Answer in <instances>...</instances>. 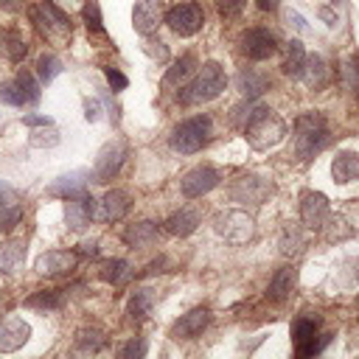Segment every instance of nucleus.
Returning <instances> with one entry per match:
<instances>
[{"label": "nucleus", "mask_w": 359, "mask_h": 359, "mask_svg": "<svg viewBox=\"0 0 359 359\" xmlns=\"http://www.w3.org/2000/svg\"><path fill=\"white\" fill-rule=\"evenodd\" d=\"M238 45H241V53L247 59H252V62H264V59H269L278 50V39L266 28H250V31H244L241 39H238Z\"/></svg>", "instance_id": "1a4fd4ad"}, {"label": "nucleus", "mask_w": 359, "mask_h": 359, "mask_svg": "<svg viewBox=\"0 0 359 359\" xmlns=\"http://www.w3.org/2000/svg\"><path fill=\"white\" fill-rule=\"evenodd\" d=\"M328 65H325V59L320 56V53H311V56H306V70H303V79H306V84L311 87V90H323L325 84H328Z\"/></svg>", "instance_id": "bb28decb"}, {"label": "nucleus", "mask_w": 359, "mask_h": 359, "mask_svg": "<svg viewBox=\"0 0 359 359\" xmlns=\"http://www.w3.org/2000/svg\"><path fill=\"white\" fill-rule=\"evenodd\" d=\"M269 194H272V185L264 177H255V174H247V177L236 180V185L230 191V196L241 205H261Z\"/></svg>", "instance_id": "ddd939ff"}, {"label": "nucleus", "mask_w": 359, "mask_h": 359, "mask_svg": "<svg viewBox=\"0 0 359 359\" xmlns=\"http://www.w3.org/2000/svg\"><path fill=\"white\" fill-rule=\"evenodd\" d=\"M213 230H216L224 241H230V244H244V241L252 238L255 222H252V216L244 213V210H222V213H216V219H213Z\"/></svg>", "instance_id": "423d86ee"}, {"label": "nucleus", "mask_w": 359, "mask_h": 359, "mask_svg": "<svg viewBox=\"0 0 359 359\" xmlns=\"http://www.w3.org/2000/svg\"><path fill=\"white\" fill-rule=\"evenodd\" d=\"M165 20V0H135L132 8V25L137 34L149 36L157 31V25Z\"/></svg>", "instance_id": "9d476101"}, {"label": "nucleus", "mask_w": 359, "mask_h": 359, "mask_svg": "<svg viewBox=\"0 0 359 359\" xmlns=\"http://www.w3.org/2000/svg\"><path fill=\"white\" fill-rule=\"evenodd\" d=\"M129 210V194L121 188H112L101 196V202H95V219L98 222H118L123 219Z\"/></svg>", "instance_id": "4468645a"}, {"label": "nucleus", "mask_w": 359, "mask_h": 359, "mask_svg": "<svg viewBox=\"0 0 359 359\" xmlns=\"http://www.w3.org/2000/svg\"><path fill=\"white\" fill-rule=\"evenodd\" d=\"M331 140L328 123L320 112H306L294 121V151L300 160H311L317 151H323Z\"/></svg>", "instance_id": "f257e3e1"}, {"label": "nucleus", "mask_w": 359, "mask_h": 359, "mask_svg": "<svg viewBox=\"0 0 359 359\" xmlns=\"http://www.w3.org/2000/svg\"><path fill=\"white\" fill-rule=\"evenodd\" d=\"M219 180H222V174H219L216 168H210V165H196V168H191V171L182 177L180 188H182V196L196 199V196L213 191V188L219 185Z\"/></svg>", "instance_id": "f8f14e48"}, {"label": "nucleus", "mask_w": 359, "mask_h": 359, "mask_svg": "<svg viewBox=\"0 0 359 359\" xmlns=\"http://www.w3.org/2000/svg\"><path fill=\"white\" fill-rule=\"evenodd\" d=\"M216 6H219V14H224V17H238L241 8H244V0H216Z\"/></svg>", "instance_id": "de8ad7c7"}, {"label": "nucleus", "mask_w": 359, "mask_h": 359, "mask_svg": "<svg viewBox=\"0 0 359 359\" xmlns=\"http://www.w3.org/2000/svg\"><path fill=\"white\" fill-rule=\"evenodd\" d=\"M342 73H345L348 87H351V90H356V95H359V53H353V56L345 62Z\"/></svg>", "instance_id": "79ce46f5"}, {"label": "nucleus", "mask_w": 359, "mask_h": 359, "mask_svg": "<svg viewBox=\"0 0 359 359\" xmlns=\"http://www.w3.org/2000/svg\"><path fill=\"white\" fill-rule=\"evenodd\" d=\"M146 53L151 56V59H157V62H165L168 59V48H165V42H160V39H146Z\"/></svg>", "instance_id": "49530a36"}, {"label": "nucleus", "mask_w": 359, "mask_h": 359, "mask_svg": "<svg viewBox=\"0 0 359 359\" xmlns=\"http://www.w3.org/2000/svg\"><path fill=\"white\" fill-rule=\"evenodd\" d=\"M317 14H320V17H323V20H325V25H337V14H334V11H331V8H320V11H317Z\"/></svg>", "instance_id": "864d4df0"}, {"label": "nucleus", "mask_w": 359, "mask_h": 359, "mask_svg": "<svg viewBox=\"0 0 359 359\" xmlns=\"http://www.w3.org/2000/svg\"><path fill=\"white\" fill-rule=\"evenodd\" d=\"M294 280H297V272H294L292 266L278 269V272H275V278H272V280H269V286H266V297H269V300H275V303L286 300V297L292 294V289H294Z\"/></svg>", "instance_id": "b1692460"}, {"label": "nucleus", "mask_w": 359, "mask_h": 359, "mask_svg": "<svg viewBox=\"0 0 359 359\" xmlns=\"http://www.w3.org/2000/svg\"><path fill=\"white\" fill-rule=\"evenodd\" d=\"M278 247H280V255L294 258V255L303 250V233H300V227H297V224H286V227L280 230Z\"/></svg>", "instance_id": "2f4dec72"}, {"label": "nucleus", "mask_w": 359, "mask_h": 359, "mask_svg": "<svg viewBox=\"0 0 359 359\" xmlns=\"http://www.w3.org/2000/svg\"><path fill=\"white\" fill-rule=\"evenodd\" d=\"M331 216V205L325 199V194L320 191H306L300 196V219L309 230H323V224Z\"/></svg>", "instance_id": "9b49d317"}, {"label": "nucleus", "mask_w": 359, "mask_h": 359, "mask_svg": "<svg viewBox=\"0 0 359 359\" xmlns=\"http://www.w3.org/2000/svg\"><path fill=\"white\" fill-rule=\"evenodd\" d=\"M81 250H79V255H84V258H95L98 255V241H84V244H79Z\"/></svg>", "instance_id": "603ef678"}, {"label": "nucleus", "mask_w": 359, "mask_h": 359, "mask_svg": "<svg viewBox=\"0 0 359 359\" xmlns=\"http://www.w3.org/2000/svg\"><path fill=\"white\" fill-rule=\"evenodd\" d=\"M20 219H22V208L20 205H0V233L14 230Z\"/></svg>", "instance_id": "ea45409f"}, {"label": "nucleus", "mask_w": 359, "mask_h": 359, "mask_svg": "<svg viewBox=\"0 0 359 359\" xmlns=\"http://www.w3.org/2000/svg\"><path fill=\"white\" fill-rule=\"evenodd\" d=\"M194 73H196V56H194V53H185V56H180V59L165 70V76H163V87H165V90H171V87H182Z\"/></svg>", "instance_id": "4be33fe9"}, {"label": "nucleus", "mask_w": 359, "mask_h": 359, "mask_svg": "<svg viewBox=\"0 0 359 359\" xmlns=\"http://www.w3.org/2000/svg\"><path fill=\"white\" fill-rule=\"evenodd\" d=\"M104 76H107V84L118 93V90H126V84H129V79L118 70V67H104Z\"/></svg>", "instance_id": "c03bdc74"}, {"label": "nucleus", "mask_w": 359, "mask_h": 359, "mask_svg": "<svg viewBox=\"0 0 359 359\" xmlns=\"http://www.w3.org/2000/svg\"><path fill=\"white\" fill-rule=\"evenodd\" d=\"M123 160H126V143H123V140H109V143H104L101 151H98L95 168H93L95 182H109V180L121 171Z\"/></svg>", "instance_id": "6e6552de"}, {"label": "nucleus", "mask_w": 359, "mask_h": 359, "mask_svg": "<svg viewBox=\"0 0 359 359\" xmlns=\"http://www.w3.org/2000/svg\"><path fill=\"white\" fill-rule=\"evenodd\" d=\"M255 3H258L261 11H275V8L280 6V0H255Z\"/></svg>", "instance_id": "6e6d98bb"}, {"label": "nucleus", "mask_w": 359, "mask_h": 359, "mask_svg": "<svg viewBox=\"0 0 359 359\" xmlns=\"http://www.w3.org/2000/svg\"><path fill=\"white\" fill-rule=\"evenodd\" d=\"M25 50H28V45L17 28H0V53L8 62H20L25 56Z\"/></svg>", "instance_id": "393cba45"}, {"label": "nucleus", "mask_w": 359, "mask_h": 359, "mask_svg": "<svg viewBox=\"0 0 359 359\" xmlns=\"http://www.w3.org/2000/svg\"><path fill=\"white\" fill-rule=\"evenodd\" d=\"M236 87H238V93H241L244 98L255 101V98H261V95L269 90V76H266V73H261V70L244 67V70L236 76Z\"/></svg>", "instance_id": "aec40b11"}, {"label": "nucleus", "mask_w": 359, "mask_h": 359, "mask_svg": "<svg viewBox=\"0 0 359 359\" xmlns=\"http://www.w3.org/2000/svg\"><path fill=\"white\" fill-rule=\"evenodd\" d=\"M334 182H356L359 180V151H339L331 163Z\"/></svg>", "instance_id": "5701e85b"}, {"label": "nucleus", "mask_w": 359, "mask_h": 359, "mask_svg": "<svg viewBox=\"0 0 359 359\" xmlns=\"http://www.w3.org/2000/svg\"><path fill=\"white\" fill-rule=\"evenodd\" d=\"M84 118L87 121H98L101 118V101L98 98H87L84 101Z\"/></svg>", "instance_id": "8fccbe9b"}, {"label": "nucleus", "mask_w": 359, "mask_h": 359, "mask_svg": "<svg viewBox=\"0 0 359 359\" xmlns=\"http://www.w3.org/2000/svg\"><path fill=\"white\" fill-rule=\"evenodd\" d=\"M59 143V132L53 129V123L50 126H36L34 132H31V146H36V149H50V146H56Z\"/></svg>", "instance_id": "58836bf2"}, {"label": "nucleus", "mask_w": 359, "mask_h": 359, "mask_svg": "<svg viewBox=\"0 0 359 359\" xmlns=\"http://www.w3.org/2000/svg\"><path fill=\"white\" fill-rule=\"evenodd\" d=\"M104 345V334L90 328V331H79V348L81 351H98Z\"/></svg>", "instance_id": "a19ab883"}, {"label": "nucleus", "mask_w": 359, "mask_h": 359, "mask_svg": "<svg viewBox=\"0 0 359 359\" xmlns=\"http://www.w3.org/2000/svg\"><path fill=\"white\" fill-rule=\"evenodd\" d=\"M59 73H62V62H59L53 53H42V56L36 59V76H39V81L50 84Z\"/></svg>", "instance_id": "c9c22d12"}, {"label": "nucleus", "mask_w": 359, "mask_h": 359, "mask_svg": "<svg viewBox=\"0 0 359 359\" xmlns=\"http://www.w3.org/2000/svg\"><path fill=\"white\" fill-rule=\"evenodd\" d=\"M283 135H286V123L266 107L247 129H244V137H247V143L252 146V149H272V146H278L280 140H283Z\"/></svg>", "instance_id": "20e7f679"}, {"label": "nucleus", "mask_w": 359, "mask_h": 359, "mask_svg": "<svg viewBox=\"0 0 359 359\" xmlns=\"http://www.w3.org/2000/svg\"><path fill=\"white\" fill-rule=\"evenodd\" d=\"M328 342H331V334H317L306 348H300V351H294V353H297V356H314V353H320Z\"/></svg>", "instance_id": "37998d69"}, {"label": "nucleus", "mask_w": 359, "mask_h": 359, "mask_svg": "<svg viewBox=\"0 0 359 359\" xmlns=\"http://www.w3.org/2000/svg\"><path fill=\"white\" fill-rule=\"evenodd\" d=\"M3 196H8V188L0 182V205H3Z\"/></svg>", "instance_id": "13d9d810"}, {"label": "nucleus", "mask_w": 359, "mask_h": 359, "mask_svg": "<svg viewBox=\"0 0 359 359\" xmlns=\"http://www.w3.org/2000/svg\"><path fill=\"white\" fill-rule=\"evenodd\" d=\"M90 219H95V199L90 194H81V196L67 199L65 222H67L70 230H81L84 224H90Z\"/></svg>", "instance_id": "dca6fc26"}, {"label": "nucleus", "mask_w": 359, "mask_h": 359, "mask_svg": "<svg viewBox=\"0 0 359 359\" xmlns=\"http://www.w3.org/2000/svg\"><path fill=\"white\" fill-rule=\"evenodd\" d=\"M199 222H202V213H199L196 208H182V210L171 213V216L165 219V224H163V227H165V233L185 238V236H191V233L199 227Z\"/></svg>", "instance_id": "412c9836"}, {"label": "nucleus", "mask_w": 359, "mask_h": 359, "mask_svg": "<svg viewBox=\"0 0 359 359\" xmlns=\"http://www.w3.org/2000/svg\"><path fill=\"white\" fill-rule=\"evenodd\" d=\"M317 328H320V320L317 317H297L294 325H292V339H294V351L306 348L314 337H317Z\"/></svg>", "instance_id": "c756f323"}, {"label": "nucleus", "mask_w": 359, "mask_h": 359, "mask_svg": "<svg viewBox=\"0 0 359 359\" xmlns=\"http://www.w3.org/2000/svg\"><path fill=\"white\" fill-rule=\"evenodd\" d=\"M205 22V14L196 3H177L165 11V25L177 34V36H194Z\"/></svg>", "instance_id": "0eeeda50"}, {"label": "nucleus", "mask_w": 359, "mask_h": 359, "mask_svg": "<svg viewBox=\"0 0 359 359\" xmlns=\"http://www.w3.org/2000/svg\"><path fill=\"white\" fill-rule=\"evenodd\" d=\"M208 323H210V311H208L205 306L191 309L188 314H182V317L171 325V337H174V339H194V337H199V334L205 331Z\"/></svg>", "instance_id": "2eb2a0df"}, {"label": "nucleus", "mask_w": 359, "mask_h": 359, "mask_svg": "<svg viewBox=\"0 0 359 359\" xmlns=\"http://www.w3.org/2000/svg\"><path fill=\"white\" fill-rule=\"evenodd\" d=\"M87 180H90V174H87V171H70V174H65V177L53 180V182H50V188H48V194L62 196V199L81 196V194H87Z\"/></svg>", "instance_id": "6ab92c4d"}, {"label": "nucleus", "mask_w": 359, "mask_h": 359, "mask_svg": "<svg viewBox=\"0 0 359 359\" xmlns=\"http://www.w3.org/2000/svg\"><path fill=\"white\" fill-rule=\"evenodd\" d=\"M163 266H165V258H157V261H151V264L146 266V275H154V272H163Z\"/></svg>", "instance_id": "5fc2aeb1"}, {"label": "nucleus", "mask_w": 359, "mask_h": 359, "mask_svg": "<svg viewBox=\"0 0 359 359\" xmlns=\"http://www.w3.org/2000/svg\"><path fill=\"white\" fill-rule=\"evenodd\" d=\"M121 356H123V359H140V356H146V342H143V339H129V342L121 348Z\"/></svg>", "instance_id": "a18cd8bd"}, {"label": "nucleus", "mask_w": 359, "mask_h": 359, "mask_svg": "<svg viewBox=\"0 0 359 359\" xmlns=\"http://www.w3.org/2000/svg\"><path fill=\"white\" fill-rule=\"evenodd\" d=\"M98 275H101V280H107V283H121V280L129 275V264H126L123 258H112V261H104Z\"/></svg>", "instance_id": "e433bc0d"}, {"label": "nucleus", "mask_w": 359, "mask_h": 359, "mask_svg": "<svg viewBox=\"0 0 359 359\" xmlns=\"http://www.w3.org/2000/svg\"><path fill=\"white\" fill-rule=\"evenodd\" d=\"M227 87V76L219 62H205L202 70L180 90V104H205L213 101Z\"/></svg>", "instance_id": "f03ea898"}, {"label": "nucleus", "mask_w": 359, "mask_h": 359, "mask_svg": "<svg viewBox=\"0 0 359 359\" xmlns=\"http://www.w3.org/2000/svg\"><path fill=\"white\" fill-rule=\"evenodd\" d=\"M79 255L76 252H67V250H50L45 255L36 258V272L39 275H65L76 266Z\"/></svg>", "instance_id": "f3484780"}, {"label": "nucleus", "mask_w": 359, "mask_h": 359, "mask_svg": "<svg viewBox=\"0 0 359 359\" xmlns=\"http://www.w3.org/2000/svg\"><path fill=\"white\" fill-rule=\"evenodd\" d=\"M151 303H154V294H151L149 289H135V292H132V297H129L126 311H129V317H132L135 323H140V320L149 314Z\"/></svg>", "instance_id": "473e14b6"}, {"label": "nucleus", "mask_w": 359, "mask_h": 359, "mask_svg": "<svg viewBox=\"0 0 359 359\" xmlns=\"http://www.w3.org/2000/svg\"><path fill=\"white\" fill-rule=\"evenodd\" d=\"M154 238H157V224L154 222H137V224H129L123 230V241L129 247H149Z\"/></svg>", "instance_id": "cd10ccee"}, {"label": "nucleus", "mask_w": 359, "mask_h": 359, "mask_svg": "<svg viewBox=\"0 0 359 359\" xmlns=\"http://www.w3.org/2000/svg\"><path fill=\"white\" fill-rule=\"evenodd\" d=\"M0 101H3V104H11V107H25V104H31V98H28V93L22 90V84H20L17 76L0 87Z\"/></svg>", "instance_id": "f704fd0d"}, {"label": "nucleus", "mask_w": 359, "mask_h": 359, "mask_svg": "<svg viewBox=\"0 0 359 359\" xmlns=\"http://www.w3.org/2000/svg\"><path fill=\"white\" fill-rule=\"evenodd\" d=\"M81 20H84L87 31L104 34V22H101V8H98V0H87V3H84V8H81Z\"/></svg>", "instance_id": "4c0bfd02"}, {"label": "nucleus", "mask_w": 359, "mask_h": 359, "mask_svg": "<svg viewBox=\"0 0 359 359\" xmlns=\"http://www.w3.org/2000/svg\"><path fill=\"white\" fill-rule=\"evenodd\" d=\"M20 3H22V0H0V8H3V11H17Z\"/></svg>", "instance_id": "4d7b16f0"}, {"label": "nucleus", "mask_w": 359, "mask_h": 359, "mask_svg": "<svg viewBox=\"0 0 359 359\" xmlns=\"http://www.w3.org/2000/svg\"><path fill=\"white\" fill-rule=\"evenodd\" d=\"M28 309H36V311H50V309H59L62 306V292L59 289H42V292H34L28 300H25Z\"/></svg>", "instance_id": "72a5a7b5"}, {"label": "nucleus", "mask_w": 359, "mask_h": 359, "mask_svg": "<svg viewBox=\"0 0 359 359\" xmlns=\"http://www.w3.org/2000/svg\"><path fill=\"white\" fill-rule=\"evenodd\" d=\"M264 109H266L264 104H258V101H250V98H247L244 104H236V107L230 109V121H233V126H236V129H241V132H244V129H247V126H250V123H252Z\"/></svg>", "instance_id": "c85d7f7f"}, {"label": "nucleus", "mask_w": 359, "mask_h": 359, "mask_svg": "<svg viewBox=\"0 0 359 359\" xmlns=\"http://www.w3.org/2000/svg\"><path fill=\"white\" fill-rule=\"evenodd\" d=\"M22 123L25 126H50L53 121L48 115H22Z\"/></svg>", "instance_id": "3c124183"}, {"label": "nucleus", "mask_w": 359, "mask_h": 359, "mask_svg": "<svg viewBox=\"0 0 359 359\" xmlns=\"http://www.w3.org/2000/svg\"><path fill=\"white\" fill-rule=\"evenodd\" d=\"M286 22H289L294 31H300V34H309V31H311V28H309V22H306V20H303L297 11H292V8L286 11Z\"/></svg>", "instance_id": "09e8293b"}, {"label": "nucleus", "mask_w": 359, "mask_h": 359, "mask_svg": "<svg viewBox=\"0 0 359 359\" xmlns=\"http://www.w3.org/2000/svg\"><path fill=\"white\" fill-rule=\"evenodd\" d=\"M25 255V244L17 241V238H8V241H0V272H14L17 264L22 261Z\"/></svg>", "instance_id": "7c9ffc66"}, {"label": "nucleus", "mask_w": 359, "mask_h": 359, "mask_svg": "<svg viewBox=\"0 0 359 359\" xmlns=\"http://www.w3.org/2000/svg\"><path fill=\"white\" fill-rule=\"evenodd\" d=\"M31 20H34L36 28L42 31V36L50 39L53 45H62V42L70 39V20H67V14H65L56 3L45 0V3L34 6V8H31Z\"/></svg>", "instance_id": "7ed1b4c3"}, {"label": "nucleus", "mask_w": 359, "mask_h": 359, "mask_svg": "<svg viewBox=\"0 0 359 359\" xmlns=\"http://www.w3.org/2000/svg\"><path fill=\"white\" fill-rule=\"evenodd\" d=\"M306 48L300 39H292L286 45V59H283V73L289 79H303V70H306Z\"/></svg>", "instance_id": "a878e982"}, {"label": "nucleus", "mask_w": 359, "mask_h": 359, "mask_svg": "<svg viewBox=\"0 0 359 359\" xmlns=\"http://www.w3.org/2000/svg\"><path fill=\"white\" fill-rule=\"evenodd\" d=\"M210 137V118L208 115H196L182 121L174 132H171V149L182 151V154H194L199 151Z\"/></svg>", "instance_id": "39448f33"}, {"label": "nucleus", "mask_w": 359, "mask_h": 359, "mask_svg": "<svg viewBox=\"0 0 359 359\" xmlns=\"http://www.w3.org/2000/svg\"><path fill=\"white\" fill-rule=\"evenodd\" d=\"M28 337H31V325H28V323H22L20 317L6 320V323L0 325V351H3V353L17 351V348H22V345L28 342Z\"/></svg>", "instance_id": "a211bd4d"}]
</instances>
